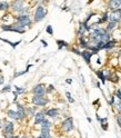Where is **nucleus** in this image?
<instances>
[{
	"instance_id": "f257e3e1",
	"label": "nucleus",
	"mask_w": 121,
	"mask_h": 138,
	"mask_svg": "<svg viewBox=\"0 0 121 138\" xmlns=\"http://www.w3.org/2000/svg\"><path fill=\"white\" fill-rule=\"evenodd\" d=\"M46 13H47V11H46L45 8H43L42 6L37 7L36 12H35V20H36V21H41V20L45 18Z\"/></svg>"
},
{
	"instance_id": "f03ea898",
	"label": "nucleus",
	"mask_w": 121,
	"mask_h": 138,
	"mask_svg": "<svg viewBox=\"0 0 121 138\" xmlns=\"http://www.w3.org/2000/svg\"><path fill=\"white\" fill-rule=\"evenodd\" d=\"M17 21H18L19 25H21L22 27L30 26V25H31V20H30V18H29L28 15H23V16L17 17Z\"/></svg>"
},
{
	"instance_id": "7ed1b4c3",
	"label": "nucleus",
	"mask_w": 121,
	"mask_h": 138,
	"mask_svg": "<svg viewBox=\"0 0 121 138\" xmlns=\"http://www.w3.org/2000/svg\"><path fill=\"white\" fill-rule=\"evenodd\" d=\"M72 128H73V119L71 117L63 120V122H62V129H63L64 132H70V130H72Z\"/></svg>"
},
{
	"instance_id": "20e7f679",
	"label": "nucleus",
	"mask_w": 121,
	"mask_h": 138,
	"mask_svg": "<svg viewBox=\"0 0 121 138\" xmlns=\"http://www.w3.org/2000/svg\"><path fill=\"white\" fill-rule=\"evenodd\" d=\"M32 103L37 106H45L46 104L48 103V99L42 96H35L32 98Z\"/></svg>"
},
{
	"instance_id": "39448f33",
	"label": "nucleus",
	"mask_w": 121,
	"mask_h": 138,
	"mask_svg": "<svg viewBox=\"0 0 121 138\" xmlns=\"http://www.w3.org/2000/svg\"><path fill=\"white\" fill-rule=\"evenodd\" d=\"M32 91L35 94V96H42V95L46 93V86L42 85V83L37 85V86H35V88H33Z\"/></svg>"
},
{
	"instance_id": "423d86ee",
	"label": "nucleus",
	"mask_w": 121,
	"mask_h": 138,
	"mask_svg": "<svg viewBox=\"0 0 121 138\" xmlns=\"http://www.w3.org/2000/svg\"><path fill=\"white\" fill-rule=\"evenodd\" d=\"M120 19H121V9L116 10V11H113V12L109 16L110 22H118Z\"/></svg>"
},
{
	"instance_id": "0eeeda50",
	"label": "nucleus",
	"mask_w": 121,
	"mask_h": 138,
	"mask_svg": "<svg viewBox=\"0 0 121 138\" xmlns=\"http://www.w3.org/2000/svg\"><path fill=\"white\" fill-rule=\"evenodd\" d=\"M23 1H21V0H17V1H13L12 3H11V8H12L15 11H21V10L23 9Z\"/></svg>"
},
{
	"instance_id": "6e6552de",
	"label": "nucleus",
	"mask_w": 121,
	"mask_h": 138,
	"mask_svg": "<svg viewBox=\"0 0 121 138\" xmlns=\"http://www.w3.org/2000/svg\"><path fill=\"white\" fill-rule=\"evenodd\" d=\"M109 7L113 11L119 10V8H121V1L120 0H111V1H109Z\"/></svg>"
},
{
	"instance_id": "1a4fd4ad",
	"label": "nucleus",
	"mask_w": 121,
	"mask_h": 138,
	"mask_svg": "<svg viewBox=\"0 0 121 138\" xmlns=\"http://www.w3.org/2000/svg\"><path fill=\"white\" fill-rule=\"evenodd\" d=\"M10 31L23 33V32H25V28H23L21 25H11V26H10Z\"/></svg>"
},
{
	"instance_id": "9d476101",
	"label": "nucleus",
	"mask_w": 121,
	"mask_h": 138,
	"mask_svg": "<svg viewBox=\"0 0 121 138\" xmlns=\"http://www.w3.org/2000/svg\"><path fill=\"white\" fill-rule=\"evenodd\" d=\"M13 132V124L11 121H8L5 124V134L6 135H9Z\"/></svg>"
},
{
	"instance_id": "9b49d317",
	"label": "nucleus",
	"mask_w": 121,
	"mask_h": 138,
	"mask_svg": "<svg viewBox=\"0 0 121 138\" xmlns=\"http://www.w3.org/2000/svg\"><path fill=\"white\" fill-rule=\"evenodd\" d=\"M43 120H45V115H43V112H38V114H36V118H35V124L36 125L42 124Z\"/></svg>"
},
{
	"instance_id": "f8f14e48",
	"label": "nucleus",
	"mask_w": 121,
	"mask_h": 138,
	"mask_svg": "<svg viewBox=\"0 0 121 138\" xmlns=\"http://www.w3.org/2000/svg\"><path fill=\"white\" fill-rule=\"evenodd\" d=\"M17 114H18V118L19 119H23L26 116V112H25V109H23V107L21 105H18L17 106Z\"/></svg>"
},
{
	"instance_id": "ddd939ff",
	"label": "nucleus",
	"mask_w": 121,
	"mask_h": 138,
	"mask_svg": "<svg viewBox=\"0 0 121 138\" xmlns=\"http://www.w3.org/2000/svg\"><path fill=\"white\" fill-rule=\"evenodd\" d=\"M93 52H90V51H82L81 52V56H82L83 58H84V60H86L87 64H89L90 62V58H91V56H92Z\"/></svg>"
},
{
	"instance_id": "4468645a",
	"label": "nucleus",
	"mask_w": 121,
	"mask_h": 138,
	"mask_svg": "<svg viewBox=\"0 0 121 138\" xmlns=\"http://www.w3.org/2000/svg\"><path fill=\"white\" fill-rule=\"evenodd\" d=\"M38 138H50V134H49V129H42L41 134Z\"/></svg>"
},
{
	"instance_id": "2eb2a0df",
	"label": "nucleus",
	"mask_w": 121,
	"mask_h": 138,
	"mask_svg": "<svg viewBox=\"0 0 121 138\" xmlns=\"http://www.w3.org/2000/svg\"><path fill=\"white\" fill-rule=\"evenodd\" d=\"M47 115H48L49 117H57V116H58V110L54 109V108L49 109L48 111H47Z\"/></svg>"
},
{
	"instance_id": "dca6fc26",
	"label": "nucleus",
	"mask_w": 121,
	"mask_h": 138,
	"mask_svg": "<svg viewBox=\"0 0 121 138\" xmlns=\"http://www.w3.org/2000/svg\"><path fill=\"white\" fill-rule=\"evenodd\" d=\"M8 117L12 119H17L18 118V114L16 111H13V110H8Z\"/></svg>"
},
{
	"instance_id": "f3484780",
	"label": "nucleus",
	"mask_w": 121,
	"mask_h": 138,
	"mask_svg": "<svg viewBox=\"0 0 121 138\" xmlns=\"http://www.w3.org/2000/svg\"><path fill=\"white\" fill-rule=\"evenodd\" d=\"M50 126H51V124H50V121H48V120H43L42 121V124H41V128L42 129H49L50 128Z\"/></svg>"
},
{
	"instance_id": "a211bd4d",
	"label": "nucleus",
	"mask_w": 121,
	"mask_h": 138,
	"mask_svg": "<svg viewBox=\"0 0 121 138\" xmlns=\"http://www.w3.org/2000/svg\"><path fill=\"white\" fill-rule=\"evenodd\" d=\"M9 8V5L7 1H0V10H6Z\"/></svg>"
},
{
	"instance_id": "6ab92c4d",
	"label": "nucleus",
	"mask_w": 121,
	"mask_h": 138,
	"mask_svg": "<svg viewBox=\"0 0 121 138\" xmlns=\"http://www.w3.org/2000/svg\"><path fill=\"white\" fill-rule=\"evenodd\" d=\"M116 27V22H109V25H108V27H107V31H111L112 29Z\"/></svg>"
},
{
	"instance_id": "aec40b11",
	"label": "nucleus",
	"mask_w": 121,
	"mask_h": 138,
	"mask_svg": "<svg viewBox=\"0 0 121 138\" xmlns=\"http://www.w3.org/2000/svg\"><path fill=\"white\" fill-rule=\"evenodd\" d=\"M97 75H98V77L101 79L102 83H105V76H103V74H102V71H97Z\"/></svg>"
},
{
	"instance_id": "412c9836",
	"label": "nucleus",
	"mask_w": 121,
	"mask_h": 138,
	"mask_svg": "<svg viewBox=\"0 0 121 138\" xmlns=\"http://www.w3.org/2000/svg\"><path fill=\"white\" fill-rule=\"evenodd\" d=\"M115 44H116V41H108L107 44H105V48H112V47L115 46Z\"/></svg>"
},
{
	"instance_id": "4be33fe9",
	"label": "nucleus",
	"mask_w": 121,
	"mask_h": 138,
	"mask_svg": "<svg viewBox=\"0 0 121 138\" xmlns=\"http://www.w3.org/2000/svg\"><path fill=\"white\" fill-rule=\"evenodd\" d=\"M80 46H81V47H88V45H87V42L84 41V39H83L82 37L80 38Z\"/></svg>"
},
{
	"instance_id": "5701e85b",
	"label": "nucleus",
	"mask_w": 121,
	"mask_h": 138,
	"mask_svg": "<svg viewBox=\"0 0 121 138\" xmlns=\"http://www.w3.org/2000/svg\"><path fill=\"white\" fill-rule=\"evenodd\" d=\"M58 44H59V49L62 48V46H67V42L66 41H62V40H58Z\"/></svg>"
},
{
	"instance_id": "b1692460",
	"label": "nucleus",
	"mask_w": 121,
	"mask_h": 138,
	"mask_svg": "<svg viewBox=\"0 0 121 138\" xmlns=\"http://www.w3.org/2000/svg\"><path fill=\"white\" fill-rule=\"evenodd\" d=\"M66 96H67V98H68V100H69V103H73L74 100H73V98H71V95H70V93H66Z\"/></svg>"
},
{
	"instance_id": "393cba45",
	"label": "nucleus",
	"mask_w": 121,
	"mask_h": 138,
	"mask_svg": "<svg viewBox=\"0 0 121 138\" xmlns=\"http://www.w3.org/2000/svg\"><path fill=\"white\" fill-rule=\"evenodd\" d=\"M28 111H29V114H28L29 116H33V115H36V114H35V108H29Z\"/></svg>"
},
{
	"instance_id": "a878e982",
	"label": "nucleus",
	"mask_w": 121,
	"mask_h": 138,
	"mask_svg": "<svg viewBox=\"0 0 121 138\" xmlns=\"http://www.w3.org/2000/svg\"><path fill=\"white\" fill-rule=\"evenodd\" d=\"M47 32H48L49 35H52V33H53V32H52V27H51V26L47 27Z\"/></svg>"
},
{
	"instance_id": "bb28decb",
	"label": "nucleus",
	"mask_w": 121,
	"mask_h": 138,
	"mask_svg": "<svg viewBox=\"0 0 121 138\" xmlns=\"http://www.w3.org/2000/svg\"><path fill=\"white\" fill-rule=\"evenodd\" d=\"M15 88H16V90H17V94H18V93H19V94L23 93V89H22V88H19L18 86H15Z\"/></svg>"
},
{
	"instance_id": "cd10ccee",
	"label": "nucleus",
	"mask_w": 121,
	"mask_h": 138,
	"mask_svg": "<svg viewBox=\"0 0 121 138\" xmlns=\"http://www.w3.org/2000/svg\"><path fill=\"white\" fill-rule=\"evenodd\" d=\"M116 106H117V109L119 110V112H121V101H119V103L117 104Z\"/></svg>"
},
{
	"instance_id": "c85d7f7f",
	"label": "nucleus",
	"mask_w": 121,
	"mask_h": 138,
	"mask_svg": "<svg viewBox=\"0 0 121 138\" xmlns=\"http://www.w3.org/2000/svg\"><path fill=\"white\" fill-rule=\"evenodd\" d=\"M10 88H11V87H10V86H6V87H5V88H3V89H2V93H5V91H9V90H10Z\"/></svg>"
},
{
	"instance_id": "c756f323",
	"label": "nucleus",
	"mask_w": 121,
	"mask_h": 138,
	"mask_svg": "<svg viewBox=\"0 0 121 138\" xmlns=\"http://www.w3.org/2000/svg\"><path fill=\"white\" fill-rule=\"evenodd\" d=\"M117 97H118L119 99H121V89L117 90Z\"/></svg>"
},
{
	"instance_id": "7c9ffc66",
	"label": "nucleus",
	"mask_w": 121,
	"mask_h": 138,
	"mask_svg": "<svg viewBox=\"0 0 121 138\" xmlns=\"http://www.w3.org/2000/svg\"><path fill=\"white\" fill-rule=\"evenodd\" d=\"M47 91H48V93H51V91H53V86H52V85H50V86H49V88L47 89Z\"/></svg>"
},
{
	"instance_id": "2f4dec72",
	"label": "nucleus",
	"mask_w": 121,
	"mask_h": 138,
	"mask_svg": "<svg viewBox=\"0 0 121 138\" xmlns=\"http://www.w3.org/2000/svg\"><path fill=\"white\" fill-rule=\"evenodd\" d=\"M117 121H118L119 126L121 127V115H119V116H118V118H117Z\"/></svg>"
},
{
	"instance_id": "473e14b6",
	"label": "nucleus",
	"mask_w": 121,
	"mask_h": 138,
	"mask_svg": "<svg viewBox=\"0 0 121 138\" xmlns=\"http://www.w3.org/2000/svg\"><path fill=\"white\" fill-rule=\"evenodd\" d=\"M73 52H76L77 55H81V52H79V50H77V49H72Z\"/></svg>"
},
{
	"instance_id": "72a5a7b5",
	"label": "nucleus",
	"mask_w": 121,
	"mask_h": 138,
	"mask_svg": "<svg viewBox=\"0 0 121 138\" xmlns=\"http://www.w3.org/2000/svg\"><path fill=\"white\" fill-rule=\"evenodd\" d=\"M41 42L43 44V46H45V47H47V46H48V44H47V42H46L45 40H41Z\"/></svg>"
},
{
	"instance_id": "f704fd0d",
	"label": "nucleus",
	"mask_w": 121,
	"mask_h": 138,
	"mask_svg": "<svg viewBox=\"0 0 121 138\" xmlns=\"http://www.w3.org/2000/svg\"><path fill=\"white\" fill-rule=\"evenodd\" d=\"M3 83V77L1 76V77H0V83Z\"/></svg>"
},
{
	"instance_id": "c9c22d12",
	"label": "nucleus",
	"mask_w": 121,
	"mask_h": 138,
	"mask_svg": "<svg viewBox=\"0 0 121 138\" xmlns=\"http://www.w3.org/2000/svg\"><path fill=\"white\" fill-rule=\"evenodd\" d=\"M67 83H72V80H71V79H67Z\"/></svg>"
},
{
	"instance_id": "e433bc0d",
	"label": "nucleus",
	"mask_w": 121,
	"mask_h": 138,
	"mask_svg": "<svg viewBox=\"0 0 121 138\" xmlns=\"http://www.w3.org/2000/svg\"><path fill=\"white\" fill-rule=\"evenodd\" d=\"M2 127V120H1V118H0V128Z\"/></svg>"
},
{
	"instance_id": "4c0bfd02",
	"label": "nucleus",
	"mask_w": 121,
	"mask_h": 138,
	"mask_svg": "<svg viewBox=\"0 0 121 138\" xmlns=\"http://www.w3.org/2000/svg\"><path fill=\"white\" fill-rule=\"evenodd\" d=\"M7 138H19V137H13V136H10V137H8V136H7Z\"/></svg>"
},
{
	"instance_id": "58836bf2",
	"label": "nucleus",
	"mask_w": 121,
	"mask_h": 138,
	"mask_svg": "<svg viewBox=\"0 0 121 138\" xmlns=\"http://www.w3.org/2000/svg\"><path fill=\"white\" fill-rule=\"evenodd\" d=\"M120 58H121V54H120Z\"/></svg>"
},
{
	"instance_id": "ea45409f",
	"label": "nucleus",
	"mask_w": 121,
	"mask_h": 138,
	"mask_svg": "<svg viewBox=\"0 0 121 138\" xmlns=\"http://www.w3.org/2000/svg\"><path fill=\"white\" fill-rule=\"evenodd\" d=\"M22 138H26V137H22Z\"/></svg>"
}]
</instances>
